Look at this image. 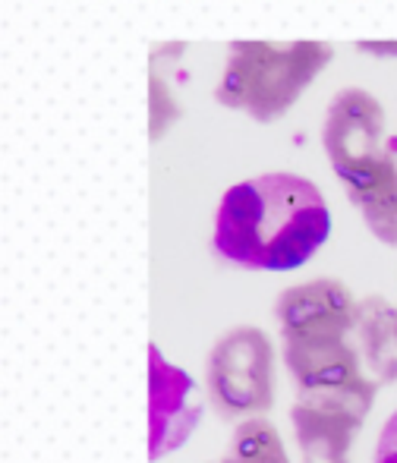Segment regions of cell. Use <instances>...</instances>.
<instances>
[{"label":"cell","instance_id":"1","mask_svg":"<svg viewBox=\"0 0 397 463\" xmlns=\"http://www.w3.org/2000/svg\"><path fill=\"white\" fill-rule=\"evenodd\" d=\"M328 237L331 208L303 174L269 171L240 180L214 208V256L243 271L303 269Z\"/></svg>","mask_w":397,"mask_h":463},{"label":"cell","instance_id":"2","mask_svg":"<svg viewBox=\"0 0 397 463\" xmlns=\"http://www.w3.org/2000/svg\"><path fill=\"white\" fill-rule=\"evenodd\" d=\"M331 57L328 42H231L214 101L271 123L303 98Z\"/></svg>","mask_w":397,"mask_h":463},{"label":"cell","instance_id":"3","mask_svg":"<svg viewBox=\"0 0 397 463\" xmlns=\"http://www.w3.org/2000/svg\"><path fill=\"white\" fill-rule=\"evenodd\" d=\"M322 146L347 199L360 202L397 174V155L388 142L385 108L366 89H341L328 104Z\"/></svg>","mask_w":397,"mask_h":463},{"label":"cell","instance_id":"4","mask_svg":"<svg viewBox=\"0 0 397 463\" xmlns=\"http://www.w3.org/2000/svg\"><path fill=\"white\" fill-rule=\"evenodd\" d=\"M205 397L227 422L275 407V344L256 325H233L205 356Z\"/></svg>","mask_w":397,"mask_h":463},{"label":"cell","instance_id":"5","mask_svg":"<svg viewBox=\"0 0 397 463\" xmlns=\"http://www.w3.org/2000/svg\"><path fill=\"white\" fill-rule=\"evenodd\" d=\"M382 384L375 378H354L325 391H303L290 407L299 463H350L356 432L373 413Z\"/></svg>","mask_w":397,"mask_h":463},{"label":"cell","instance_id":"6","mask_svg":"<svg viewBox=\"0 0 397 463\" xmlns=\"http://www.w3.org/2000/svg\"><path fill=\"white\" fill-rule=\"evenodd\" d=\"M205 401L196 378L161 354L158 344L148 347V458L161 460L180 451L196 435Z\"/></svg>","mask_w":397,"mask_h":463},{"label":"cell","instance_id":"7","mask_svg":"<svg viewBox=\"0 0 397 463\" xmlns=\"http://www.w3.org/2000/svg\"><path fill=\"white\" fill-rule=\"evenodd\" d=\"M275 322L281 337L354 335L356 299L350 287L335 278L303 280L275 299Z\"/></svg>","mask_w":397,"mask_h":463},{"label":"cell","instance_id":"8","mask_svg":"<svg viewBox=\"0 0 397 463\" xmlns=\"http://www.w3.org/2000/svg\"><path fill=\"white\" fill-rule=\"evenodd\" d=\"M281 356L297 391H322L366 375L360 347L350 335L281 337Z\"/></svg>","mask_w":397,"mask_h":463},{"label":"cell","instance_id":"9","mask_svg":"<svg viewBox=\"0 0 397 463\" xmlns=\"http://www.w3.org/2000/svg\"><path fill=\"white\" fill-rule=\"evenodd\" d=\"M354 337L360 347L363 366L382 384L397 382V306L373 293L356 299Z\"/></svg>","mask_w":397,"mask_h":463},{"label":"cell","instance_id":"10","mask_svg":"<svg viewBox=\"0 0 397 463\" xmlns=\"http://www.w3.org/2000/svg\"><path fill=\"white\" fill-rule=\"evenodd\" d=\"M218 463H290V460L275 422L265 420V416H250V420L233 422L227 454Z\"/></svg>","mask_w":397,"mask_h":463},{"label":"cell","instance_id":"11","mask_svg":"<svg viewBox=\"0 0 397 463\" xmlns=\"http://www.w3.org/2000/svg\"><path fill=\"white\" fill-rule=\"evenodd\" d=\"M373 463H397V410L385 420V426H382Z\"/></svg>","mask_w":397,"mask_h":463},{"label":"cell","instance_id":"12","mask_svg":"<svg viewBox=\"0 0 397 463\" xmlns=\"http://www.w3.org/2000/svg\"><path fill=\"white\" fill-rule=\"evenodd\" d=\"M356 51L369 57H397V42H356Z\"/></svg>","mask_w":397,"mask_h":463}]
</instances>
